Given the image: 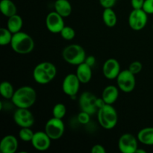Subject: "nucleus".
<instances>
[{
    "instance_id": "f257e3e1",
    "label": "nucleus",
    "mask_w": 153,
    "mask_h": 153,
    "mask_svg": "<svg viewBox=\"0 0 153 153\" xmlns=\"http://www.w3.org/2000/svg\"><path fill=\"white\" fill-rule=\"evenodd\" d=\"M37 92L31 86H22L16 90L11 98L13 105L19 108H30L35 103Z\"/></svg>"
},
{
    "instance_id": "f03ea898",
    "label": "nucleus",
    "mask_w": 153,
    "mask_h": 153,
    "mask_svg": "<svg viewBox=\"0 0 153 153\" xmlns=\"http://www.w3.org/2000/svg\"><path fill=\"white\" fill-rule=\"evenodd\" d=\"M57 75V68L55 64L49 61L39 63L33 70L32 76L35 82L39 85L50 83Z\"/></svg>"
},
{
    "instance_id": "7ed1b4c3",
    "label": "nucleus",
    "mask_w": 153,
    "mask_h": 153,
    "mask_svg": "<svg viewBox=\"0 0 153 153\" xmlns=\"http://www.w3.org/2000/svg\"><path fill=\"white\" fill-rule=\"evenodd\" d=\"M10 46L16 53L19 55H27L34 50V41L29 34L22 31H19L13 34Z\"/></svg>"
},
{
    "instance_id": "20e7f679",
    "label": "nucleus",
    "mask_w": 153,
    "mask_h": 153,
    "mask_svg": "<svg viewBox=\"0 0 153 153\" xmlns=\"http://www.w3.org/2000/svg\"><path fill=\"white\" fill-rule=\"evenodd\" d=\"M97 120L103 128L112 129L117 124V112L112 105L106 104L97 111Z\"/></svg>"
},
{
    "instance_id": "39448f33",
    "label": "nucleus",
    "mask_w": 153,
    "mask_h": 153,
    "mask_svg": "<svg viewBox=\"0 0 153 153\" xmlns=\"http://www.w3.org/2000/svg\"><path fill=\"white\" fill-rule=\"evenodd\" d=\"M63 59L69 64L78 66L85 62L86 52L85 49L79 44L68 45L62 51Z\"/></svg>"
},
{
    "instance_id": "423d86ee",
    "label": "nucleus",
    "mask_w": 153,
    "mask_h": 153,
    "mask_svg": "<svg viewBox=\"0 0 153 153\" xmlns=\"http://www.w3.org/2000/svg\"><path fill=\"white\" fill-rule=\"evenodd\" d=\"M117 87L124 93H130L134 91L136 86L135 75L133 74L129 70H121L117 77Z\"/></svg>"
},
{
    "instance_id": "0eeeda50",
    "label": "nucleus",
    "mask_w": 153,
    "mask_h": 153,
    "mask_svg": "<svg viewBox=\"0 0 153 153\" xmlns=\"http://www.w3.org/2000/svg\"><path fill=\"white\" fill-rule=\"evenodd\" d=\"M44 131L52 140H58L64 135L65 126L62 119L53 117L46 123Z\"/></svg>"
},
{
    "instance_id": "6e6552de",
    "label": "nucleus",
    "mask_w": 153,
    "mask_h": 153,
    "mask_svg": "<svg viewBox=\"0 0 153 153\" xmlns=\"http://www.w3.org/2000/svg\"><path fill=\"white\" fill-rule=\"evenodd\" d=\"M147 13L143 9H133L129 13L128 22L134 31H140L146 27L148 21Z\"/></svg>"
},
{
    "instance_id": "1a4fd4ad",
    "label": "nucleus",
    "mask_w": 153,
    "mask_h": 153,
    "mask_svg": "<svg viewBox=\"0 0 153 153\" xmlns=\"http://www.w3.org/2000/svg\"><path fill=\"white\" fill-rule=\"evenodd\" d=\"M97 99L94 94L89 91H85L81 94L79 99V104L81 111L88 112L91 115L97 113Z\"/></svg>"
},
{
    "instance_id": "9d476101",
    "label": "nucleus",
    "mask_w": 153,
    "mask_h": 153,
    "mask_svg": "<svg viewBox=\"0 0 153 153\" xmlns=\"http://www.w3.org/2000/svg\"><path fill=\"white\" fill-rule=\"evenodd\" d=\"M81 82L76 74L70 73L64 77L62 82V91L67 96L71 98L76 97L79 91Z\"/></svg>"
},
{
    "instance_id": "9b49d317",
    "label": "nucleus",
    "mask_w": 153,
    "mask_h": 153,
    "mask_svg": "<svg viewBox=\"0 0 153 153\" xmlns=\"http://www.w3.org/2000/svg\"><path fill=\"white\" fill-rule=\"evenodd\" d=\"M137 137L131 133L122 134L118 140V148L123 153H135L138 148Z\"/></svg>"
},
{
    "instance_id": "f8f14e48",
    "label": "nucleus",
    "mask_w": 153,
    "mask_h": 153,
    "mask_svg": "<svg viewBox=\"0 0 153 153\" xmlns=\"http://www.w3.org/2000/svg\"><path fill=\"white\" fill-rule=\"evenodd\" d=\"M14 123L20 128L30 127L31 128L34 123V117L29 111V108H17L13 113Z\"/></svg>"
},
{
    "instance_id": "ddd939ff",
    "label": "nucleus",
    "mask_w": 153,
    "mask_h": 153,
    "mask_svg": "<svg viewBox=\"0 0 153 153\" xmlns=\"http://www.w3.org/2000/svg\"><path fill=\"white\" fill-rule=\"evenodd\" d=\"M45 22L48 31L53 34H60L61 30L65 26L64 17L56 11H52L48 13Z\"/></svg>"
},
{
    "instance_id": "4468645a",
    "label": "nucleus",
    "mask_w": 153,
    "mask_h": 153,
    "mask_svg": "<svg viewBox=\"0 0 153 153\" xmlns=\"http://www.w3.org/2000/svg\"><path fill=\"white\" fill-rule=\"evenodd\" d=\"M51 140L52 139L46 134V131H39L34 132L31 143L34 149H37V151L43 152L49 149V148L50 147Z\"/></svg>"
},
{
    "instance_id": "2eb2a0df",
    "label": "nucleus",
    "mask_w": 153,
    "mask_h": 153,
    "mask_svg": "<svg viewBox=\"0 0 153 153\" xmlns=\"http://www.w3.org/2000/svg\"><path fill=\"white\" fill-rule=\"evenodd\" d=\"M120 72V64L119 61L114 58H108L103 64L102 73L107 79H116Z\"/></svg>"
},
{
    "instance_id": "dca6fc26",
    "label": "nucleus",
    "mask_w": 153,
    "mask_h": 153,
    "mask_svg": "<svg viewBox=\"0 0 153 153\" xmlns=\"http://www.w3.org/2000/svg\"><path fill=\"white\" fill-rule=\"evenodd\" d=\"M19 143L14 135L7 134L0 141V152L1 153H15L17 151Z\"/></svg>"
},
{
    "instance_id": "f3484780",
    "label": "nucleus",
    "mask_w": 153,
    "mask_h": 153,
    "mask_svg": "<svg viewBox=\"0 0 153 153\" xmlns=\"http://www.w3.org/2000/svg\"><path fill=\"white\" fill-rule=\"evenodd\" d=\"M76 74L82 84H88L92 79L93 73L91 67L86 63H82L77 66Z\"/></svg>"
},
{
    "instance_id": "a211bd4d",
    "label": "nucleus",
    "mask_w": 153,
    "mask_h": 153,
    "mask_svg": "<svg viewBox=\"0 0 153 153\" xmlns=\"http://www.w3.org/2000/svg\"><path fill=\"white\" fill-rule=\"evenodd\" d=\"M119 88L114 85H108L104 88L102 94V98L106 104L113 105L119 97Z\"/></svg>"
},
{
    "instance_id": "6ab92c4d",
    "label": "nucleus",
    "mask_w": 153,
    "mask_h": 153,
    "mask_svg": "<svg viewBox=\"0 0 153 153\" xmlns=\"http://www.w3.org/2000/svg\"><path fill=\"white\" fill-rule=\"evenodd\" d=\"M55 11L59 13L63 17H68L73 10L72 4L68 0H56L54 4Z\"/></svg>"
},
{
    "instance_id": "aec40b11",
    "label": "nucleus",
    "mask_w": 153,
    "mask_h": 153,
    "mask_svg": "<svg viewBox=\"0 0 153 153\" xmlns=\"http://www.w3.org/2000/svg\"><path fill=\"white\" fill-rule=\"evenodd\" d=\"M139 142L147 146H153V127H146L137 133Z\"/></svg>"
},
{
    "instance_id": "412c9836",
    "label": "nucleus",
    "mask_w": 153,
    "mask_h": 153,
    "mask_svg": "<svg viewBox=\"0 0 153 153\" xmlns=\"http://www.w3.org/2000/svg\"><path fill=\"white\" fill-rule=\"evenodd\" d=\"M0 10L4 16L9 18L16 14L17 8L11 0H0Z\"/></svg>"
},
{
    "instance_id": "4be33fe9",
    "label": "nucleus",
    "mask_w": 153,
    "mask_h": 153,
    "mask_svg": "<svg viewBox=\"0 0 153 153\" xmlns=\"http://www.w3.org/2000/svg\"><path fill=\"white\" fill-rule=\"evenodd\" d=\"M23 25V21L22 17L17 13L8 18L7 22V28L11 31L13 34L21 31Z\"/></svg>"
},
{
    "instance_id": "5701e85b",
    "label": "nucleus",
    "mask_w": 153,
    "mask_h": 153,
    "mask_svg": "<svg viewBox=\"0 0 153 153\" xmlns=\"http://www.w3.org/2000/svg\"><path fill=\"white\" fill-rule=\"evenodd\" d=\"M102 19L105 25L109 28H113L117 22V16L112 8H105L102 12Z\"/></svg>"
},
{
    "instance_id": "b1692460",
    "label": "nucleus",
    "mask_w": 153,
    "mask_h": 153,
    "mask_svg": "<svg viewBox=\"0 0 153 153\" xmlns=\"http://www.w3.org/2000/svg\"><path fill=\"white\" fill-rule=\"evenodd\" d=\"M14 92L13 86L9 82L4 81L0 84V94L3 98L6 100H11Z\"/></svg>"
},
{
    "instance_id": "393cba45",
    "label": "nucleus",
    "mask_w": 153,
    "mask_h": 153,
    "mask_svg": "<svg viewBox=\"0 0 153 153\" xmlns=\"http://www.w3.org/2000/svg\"><path fill=\"white\" fill-rule=\"evenodd\" d=\"M13 34V33L7 28L1 27L0 29V45L4 46L6 45L10 44Z\"/></svg>"
},
{
    "instance_id": "a878e982",
    "label": "nucleus",
    "mask_w": 153,
    "mask_h": 153,
    "mask_svg": "<svg viewBox=\"0 0 153 153\" xmlns=\"http://www.w3.org/2000/svg\"><path fill=\"white\" fill-rule=\"evenodd\" d=\"M67 114V108L63 103H57L52 108V115L54 117L63 119Z\"/></svg>"
},
{
    "instance_id": "bb28decb",
    "label": "nucleus",
    "mask_w": 153,
    "mask_h": 153,
    "mask_svg": "<svg viewBox=\"0 0 153 153\" xmlns=\"http://www.w3.org/2000/svg\"><path fill=\"white\" fill-rule=\"evenodd\" d=\"M34 132L31 129L30 127L21 128L19 131V137L21 140L24 142H31L33 138Z\"/></svg>"
},
{
    "instance_id": "cd10ccee",
    "label": "nucleus",
    "mask_w": 153,
    "mask_h": 153,
    "mask_svg": "<svg viewBox=\"0 0 153 153\" xmlns=\"http://www.w3.org/2000/svg\"><path fill=\"white\" fill-rule=\"evenodd\" d=\"M60 34L64 40H72L73 39H74L75 36H76V31L71 26L65 25L60 32Z\"/></svg>"
},
{
    "instance_id": "c85d7f7f",
    "label": "nucleus",
    "mask_w": 153,
    "mask_h": 153,
    "mask_svg": "<svg viewBox=\"0 0 153 153\" xmlns=\"http://www.w3.org/2000/svg\"><path fill=\"white\" fill-rule=\"evenodd\" d=\"M143 69V64L141 62L138 61H135L131 62L129 64V67H128V70L134 75L138 74L139 73H140Z\"/></svg>"
},
{
    "instance_id": "c756f323",
    "label": "nucleus",
    "mask_w": 153,
    "mask_h": 153,
    "mask_svg": "<svg viewBox=\"0 0 153 153\" xmlns=\"http://www.w3.org/2000/svg\"><path fill=\"white\" fill-rule=\"evenodd\" d=\"M91 115L88 112L82 111L78 114V121L82 125H87L88 123H89L90 120H91Z\"/></svg>"
},
{
    "instance_id": "7c9ffc66",
    "label": "nucleus",
    "mask_w": 153,
    "mask_h": 153,
    "mask_svg": "<svg viewBox=\"0 0 153 153\" xmlns=\"http://www.w3.org/2000/svg\"><path fill=\"white\" fill-rule=\"evenodd\" d=\"M142 9L147 14H153V0H145Z\"/></svg>"
},
{
    "instance_id": "2f4dec72",
    "label": "nucleus",
    "mask_w": 153,
    "mask_h": 153,
    "mask_svg": "<svg viewBox=\"0 0 153 153\" xmlns=\"http://www.w3.org/2000/svg\"><path fill=\"white\" fill-rule=\"evenodd\" d=\"M100 4L103 8H112L116 4L117 0H99Z\"/></svg>"
},
{
    "instance_id": "473e14b6",
    "label": "nucleus",
    "mask_w": 153,
    "mask_h": 153,
    "mask_svg": "<svg viewBox=\"0 0 153 153\" xmlns=\"http://www.w3.org/2000/svg\"><path fill=\"white\" fill-rule=\"evenodd\" d=\"M145 0H131V5L133 9H142Z\"/></svg>"
},
{
    "instance_id": "72a5a7b5",
    "label": "nucleus",
    "mask_w": 153,
    "mask_h": 153,
    "mask_svg": "<svg viewBox=\"0 0 153 153\" xmlns=\"http://www.w3.org/2000/svg\"><path fill=\"white\" fill-rule=\"evenodd\" d=\"M92 153H105L106 150L104 146L101 144H95L91 148Z\"/></svg>"
},
{
    "instance_id": "f704fd0d",
    "label": "nucleus",
    "mask_w": 153,
    "mask_h": 153,
    "mask_svg": "<svg viewBox=\"0 0 153 153\" xmlns=\"http://www.w3.org/2000/svg\"><path fill=\"white\" fill-rule=\"evenodd\" d=\"M85 63H86L87 64H88L89 66H91V67L95 64L96 63V58L94 55H89V56H87L85 58Z\"/></svg>"
},
{
    "instance_id": "c9c22d12",
    "label": "nucleus",
    "mask_w": 153,
    "mask_h": 153,
    "mask_svg": "<svg viewBox=\"0 0 153 153\" xmlns=\"http://www.w3.org/2000/svg\"><path fill=\"white\" fill-rule=\"evenodd\" d=\"M105 105H106V103L102 98H97V108H98V110L100 108H101L102 107H103Z\"/></svg>"
},
{
    "instance_id": "e433bc0d",
    "label": "nucleus",
    "mask_w": 153,
    "mask_h": 153,
    "mask_svg": "<svg viewBox=\"0 0 153 153\" xmlns=\"http://www.w3.org/2000/svg\"><path fill=\"white\" fill-rule=\"evenodd\" d=\"M146 151L143 149H140V148H137V149L136 150L135 153H146Z\"/></svg>"
},
{
    "instance_id": "4c0bfd02",
    "label": "nucleus",
    "mask_w": 153,
    "mask_h": 153,
    "mask_svg": "<svg viewBox=\"0 0 153 153\" xmlns=\"http://www.w3.org/2000/svg\"><path fill=\"white\" fill-rule=\"evenodd\" d=\"M152 30H153V24H152Z\"/></svg>"
}]
</instances>
